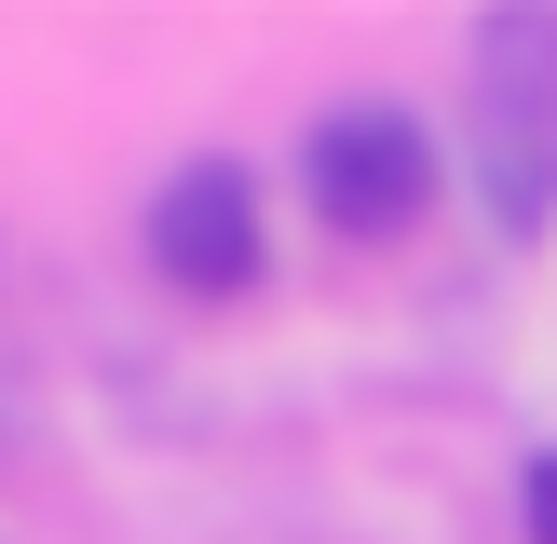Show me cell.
Listing matches in <instances>:
<instances>
[{
    "instance_id": "1",
    "label": "cell",
    "mask_w": 557,
    "mask_h": 544,
    "mask_svg": "<svg viewBox=\"0 0 557 544\" xmlns=\"http://www.w3.org/2000/svg\"><path fill=\"white\" fill-rule=\"evenodd\" d=\"M476 190L517 245L557 218V14H476Z\"/></svg>"
},
{
    "instance_id": "2",
    "label": "cell",
    "mask_w": 557,
    "mask_h": 544,
    "mask_svg": "<svg viewBox=\"0 0 557 544\" xmlns=\"http://www.w3.org/2000/svg\"><path fill=\"white\" fill-rule=\"evenodd\" d=\"M299 190H313V218L341 245L422 232V205H435V136H422V109H395V96L326 109V123L299 136Z\"/></svg>"
},
{
    "instance_id": "3",
    "label": "cell",
    "mask_w": 557,
    "mask_h": 544,
    "mask_svg": "<svg viewBox=\"0 0 557 544\" xmlns=\"http://www.w3.org/2000/svg\"><path fill=\"white\" fill-rule=\"evenodd\" d=\"M150 272L177 299H245L272 272V232H259V177L245 163H177L150 190Z\"/></svg>"
},
{
    "instance_id": "4",
    "label": "cell",
    "mask_w": 557,
    "mask_h": 544,
    "mask_svg": "<svg viewBox=\"0 0 557 544\" xmlns=\"http://www.w3.org/2000/svg\"><path fill=\"white\" fill-rule=\"evenodd\" d=\"M517 544H557V449L517 462Z\"/></svg>"
}]
</instances>
